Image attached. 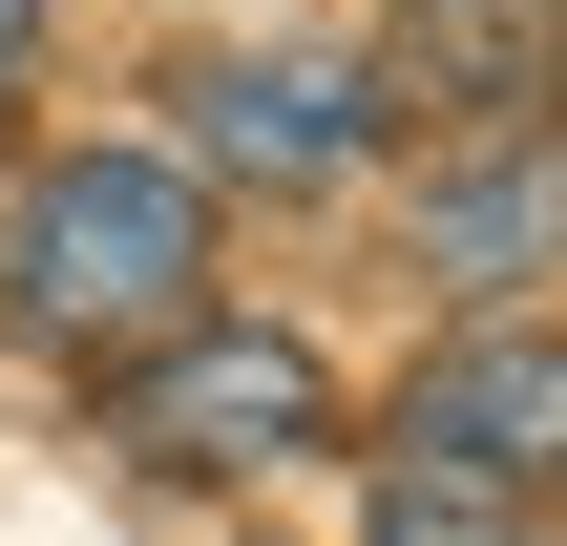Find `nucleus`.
Masks as SVG:
<instances>
[{"label": "nucleus", "mask_w": 567, "mask_h": 546, "mask_svg": "<svg viewBox=\"0 0 567 546\" xmlns=\"http://www.w3.org/2000/svg\"><path fill=\"white\" fill-rule=\"evenodd\" d=\"M189 274H210V189H189L168 147L21 168V210H0V316H21L42 358H126V337H168Z\"/></svg>", "instance_id": "nucleus-1"}, {"label": "nucleus", "mask_w": 567, "mask_h": 546, "mask_svg": "<svg viewBox=\"0 0 567 546\" xmlns=\"http://www.w3.org/2000/svg\"><path fill=\"white\" fill-rule=\"evenodd\" d=\"M189 126H210V168H252V189H316V168H358V147H379V105H358L337 63H210V84H189Z\"/></svg>", "instance_id": "nucleus-6"}, {"label": "nucleus", "mask_w": 567, "mask_h": 546, "mask_svg": "<svg viewBox=\"0 0 567 546\" xmlns=\"http://www.w3.org/2000/svg\"><path fill=\"white\" fill-rule=\"evenodd\" d=\"M358 546H547V526H526V484H484V463H421V442H379V484H358Z\"/></svg>", "instance_id": "nucleus-7"}, {"label": "nucleus", "mask_w": 567, "mask_h": 546, "mask_svg": "<svg viewBox=\"0 0 567 546\" xmlns=\"http://www.w3.org/2000/svg\"><path fill=\"white\" fill-rule=\"evenodd\" d=\"M526 84H547V21L526 0H400V63L358 105H400V126H526Z\"/></svg>", "instance_id": "nucleus-5"}, {"label": "nucleus", "mask_w": 567, "mask_h": 546, "mask_svg": "<svg viewBox=\"0 0 567 546\" xmlns=\"http://www.w3.org/2000/svg\"><path fill=\"white\" fill-rule=\"evenodd\" d=\"M316 421H337V379H316V337H274V316H168V337H126V442L189 463V484H274Z\"/></svg>", "instance_id": "nucleus-2"}, {"label": "nucleus", "mask_w": 567, "mask_h": 546, "mask_svg": "<svg viewBox=\"0 0 567 546\" xmlns=\"http://www.w3.org/2000/svg\"><path fill=\"white\" fill-rule=\"evenodd\" d=\"M547 231H567L547 126H484L463 168H421V274H442L463 316H526V295H547Z\"/></svg>", "instance_id": "nucleus-4"}, {"label": "nucleus", "mask_w": 567, "mask_h": 546, "mask_svg": "<svg viewBox=\"0 0 567 546\" xmlns=\"http://www.w3.org/2000/svg\"><path fill=\"white\" fill-rule=\"evenodd\" d=\"M42 21H63V0H0V126L42 105Z\"/></svg>", "instance_id": "nucleus-8"}, {"label": "nucleus", "mask_w": 567, "mask_h": 546, "mask_svg": "<svg viewBox=\"0 0 567 546\" xmlns=\"http://www.w3.org/2000/svg\"><path fill=\"white\" fill-rule=\"evenodd\" d=\"M400 442H421V463H484V484H547V442H567V358H547V316H463V337L421 358Z\"/></svg>", "instance_id": "nucleus-3"}]
</instances>
